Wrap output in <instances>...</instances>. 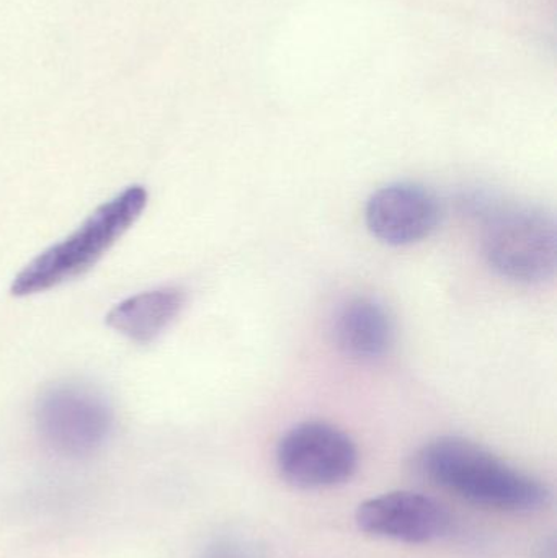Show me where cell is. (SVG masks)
I'll return each mask as SVG.
<instances>
[{"instance_id": "3", "label": "cell", "mask_w": 557, "mask_h": 558, "mask_svg": "<svg viewBox=\"0 0 557 558\" xmlns=\"http://www.w3.org/2000/svg\"><path fill=\"white\" fill-rule=\"evenodd\" d=\"M483 251L500 277L525 284L548 281L557 264L555 218L538 206H497L484 225Z\"/></svg>"}, {"instance_id": "6", "label": "cell", "mask_w": 557, "mask_h": 558, "mask_svg": "<svg viewBox=\"0 0 557 558\" xmlns=\"http://www.w3.org/2000/svg\"><path fill=\"white\" fill-rule=\"evenodd\" d=\"M356 526L379 539L405 544H428L450 533L447 508L424 494L389 492L370 498L355 513Z\"/></svg>"}, {"instance_id": "8", "label": "cell", "mask_w": 557, "mask_h": 558, "mask_svg": "<svg viewBox=\"0 0 557 558\" xmlns=\"http://www.w3.org/2000/svg\"><path fill=\"white\" fill-rule=\"evenodd\" d=\"M185 304V289L164 286L114 305L108 312L107 324L131 341L147 344L177 320Z\"/></svg>"}, {"instance_id": "4", "label": "cell", "mask_w": 557, "mask_h": 558, "mask_svg": "<svg viewBox=\"0 0 557 558\" xmlns=\"http://www.w3.org/2000/svg\"><path fill=\"white\" fill-rule=\"evenodd\" d=\"M113 425L110 403L85 384H52L36 400V433L61 458L84 459L100 451Z\"/></svg>"}, {"instance_id": "1", "label": "cell", "mask_w": 557, "mask_h": 558, "mask_svg": "<svg viewBox=\"0 0 557 558\" xmlns=\"http://www.w3.org/2000/svg\"><path fill=\"white\" fill-rule=\"evenodd\" d=\"M417 468L437 487L489 510L532 513L552 501V492L542 481L468 439L428 442L419 452Z\"/></svg>"}, {"instance_id": "10", "label": "cell", "mask_w": 557, "mask_h": 558, "mask_svg": "<svg viewBox=\"0 0 557 558\" xmlns=\"http://www.w3.org/2000/svg\"><path fill=\"white\" fill-rule=\"evenodd\" d=\"M202 558H255V556L239 541L218 539L206 547Z\"/></svg>"}, {"instance_id": "9", "label": "cell", "mask_w": 557, "mask_h": 558, "mask_svg": "<svg viewBox=\"0 0 557 558\" xmlns=\"http://www.w3.org/2000/svg\"><path fill=\"white\" fill-rule=\"evenodd\" d=\"M337 347L349 357L375 361L385 356L395 341V325L386 308L368 298L347 302L334 322Z\"/></svg>"}, {"instance_id": "2", "label": "cell", "mask_w": 557, "mask_h": 558, "mask_svg": "<svg viewBox=\"0 0 557 558\" xmlns=\"http://www.w3.org/2000/svg\"><path fill=\"white\" fill-rule=\"evenodd\" d=\"M146 205L141 185L104 203L77 231L29 262L13 279L12 294H38L87 274L133 228Z\"/></svg>"}, {"instance_id": "7", "label": "cell", "mask_w": 557, "mask_h": 558, "mask_svg": "<svg viewBox=\"0 0 557 558\" xmlns=\"http://www.w3.org/2000/svg\"><path fill=\"white\" fill-rule=\"evenodd\" d=\"M366 228L383 244L404 247L427 239L440 221L437 196L417 183L383 186L370 196Z\"/></svg>"}, {"instance_id": "5", "label": "cell", "mask_w": 557, "mask_h": 558, "mask_svg": "<svg viewBox=\"0 0 557 558\" xmlns=\"http://www.w3.org/2000/svg\"><path fill=\"white\" fill-rule=\"evenodd\" d=\"M281 477L303 490L346 484L359 468L355 442L337 426L306 422L284 433L277 446Z\"/></svg>"}]
</instances>
